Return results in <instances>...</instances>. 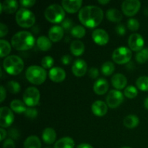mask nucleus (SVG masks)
Instances as JSON below:
<instances>
[{"label": "nucleus", "instance_id": "obj_1", "mask_svg": "<svg viewBox=\"0 0 148 148\" xmlns=\"http://www.w3.org/2000/svg\"><path fill=\"white\" fill-rule=\"evenodd\" d=\"M78 17L82 25L93 28L101 23L103 19V12L95 5L85 6L79 10Z\"/></svg>", "mask_w": 148, "mask_h": 148}, {"label": "nucleus", "instance_id": "obj_2", "mask_svg": "<svg viewBox=\"0 0 148 148\" xmlns=\"http://www.w3.org/2000/svg\"><path fill=\"white\" fill-rule=\"evenodd\" d=\"M12 46L18 51H27L32 49L35 44V38L28 31H20L12 38Z\"/></svg>", "mask_w": 148, "mask_h": 148}, {"label": "nucleus", "instance_id": "obj_3", "mask_svg": "<svg viewBox=\"0 0 148 148\" xmlns=\"http://www.w3.org/2000/svg\"><path fill=\"white\" fill-rule=\"evenodd\" d=\"M3 66L6 72L11 75H17L24 69L23 60L16 55L8 56L3 62Z\"/></svg>", "mask_w": 148, "mask_h": 148}, {"label": "nucleus", "instance_id": "obj_4", "mask_svg": "<svg viewBox=\"0 0 148 148\" xmlns=\"http://www.w3.org/2000/svg\"><path fill=\"white\" fill-rule=\"evenodd\" d=\"M25 76L27 80L33 85H41L45 82L47 73L44 68L36 65L29 66L25 72Z\"/></svg>", "mask_w": 148, "mask_h": 148}, {"label": "nucleus", "instance_id": "obj_5", "mask_svg": "<svg viewBox=\"0 0 148 148\" xmlns=\"http://www.w3.org/2000/svg\"><path fill=\"white\" fill-rule=\"evenodd\" d=\"M46 20L51 23H59L64 20L65 12L62 6L58 4L49 5L44 12Z\"/></svg>", "mask_w": 148, "mask_h": 148}, {"label": "nucleus", "instance_id": "obj_6", "mask_svg": "<svg viewBox=\"0 0 148 148\" xmlns=\"http://www.w3.org/2000/svg\"><path fill=\"white\" fill-rule=\"evenodd\" d=\"M16 23L22 27H30L36 23V16L30 10L21 8L16 12Z\"/></svg>", "mask_w": 148, "mask_h": 148}, {"label": "nucleus", "instance_id": "obj_7", "mask_svg": "<svg viewBox=\"0 0 148 148\" xmlns=\"http://www.w3.org/2000/svg\"><path fill=\"white\" fill-rule=\"evenodd\" d=\"M132 56V51L124 46L117 48L112 53L113 60L118 64H124L128 63L131 60Z\"/></svg>", "mask_w": 148, "mask_h": 148}, {"label": "nucleus", "instance_id": "obj_8", "mask_svg": "<svg viewBox=\"0 0 148 148\" xmlns=\"http://www.w3.org/2000/svg\"><path fill=\"white\" fill-rule=\"evenodd\" d=\"M40 92L35 87H29L23 93V101L29 107H33L37 105L40 101Z\"/></svg>", "mask_w": 148, "mask_h": 148}, {"label": "nucleus", "instance_id": "obj_9", "mask_svg": "<svg viewBox=\"0 0 148 148\" xmlns=\"http://www.w3.org/2000/svg\"><path fill=\"white\" fill-rule=\"evenodd\" d=\"M141 7V3L138 0H126L121 4V10L125 15L132 17L137 14Z\"/></svg>", "mask_w": 148, "mask_h": 148}, {"label": "nucleus", "instance_id": "obj_10", "mask_svg": "<svg viewBox=\"0 0 148 148\" xmlns=\"http://www.w3.org/2000/svg\"><path fill=\"white\" fill-rule=\"evenodd\" d=\"M124 101V95L117 90H111L106 97L107 106L111 108H116L119 106Z\"/></svg>", "mask_w": 148, "mask_h": 148}, {"label": "nucleus", "instance_id": "obj_11", "mask_svg": "<svg viewBox=\"0 0 148 148\" xmlns=\"http://www.w3.org/2000/svg\"><path fill=\"white\" fill-rule=\"evenodd\" d=\"M14 116L11 108L1 107L0 108V126L1 128L10 127L14 121Z\"/></svg>", "mask_w": 148, "mask_h": 148}, {"label": "nucleus", "instance_id": "obj_12", "mask_svg": "<svg viewBox=\"0 0 148 148\" xmlns=\"http://www.w3.org/2000/svg\"><path fill=\"white\" fill-rule=\"evenodd\" d=\"M128 44L131 50L139 52L143 50L144 47V38L139 33H134V34H132L129 38Z\"/></svg>", "mask_w": 148, "mask_h": 148}, {"label": "nucleus", "instance_id": "obj_13", "mask_svg": "<svg viewBox=\"0 0 148 148\" xmlns=\"http://www.w3.org/2000/svg\"><path fill=\"white\" fill-rule=\"evenodd\" d=\"M92 40L99 46H104L107 44L109 40V36L106 30L103 29H95L92 33Z\"/></svg>", "mask_w": 148, "mask_h": 148}, {"label": "nucleus", "instance_id": "obj_14", "mask_svg": "<svg viewBox=\"0 0 148 148\" xmlns=\"http://www.w3.org/2000/svg\"><path fill=\"white\" fill-rule=\"evenodd\" d=\"M88 69V65L83 59H78L74 62L72 67V73L76 77H80L86 74Z\"/></svg>", "mask_w": 148, "mask_h": 148}, {"label": "nucleus", "instance_id": "obj_15", "mask_svg": "<svg viewBox=\"0 0 148 148\" xmlns=\"http://www.w3.org/2000/svg\"><path fill=\"white\" fill-rule=\"evenodd\" d=\"M82 4V0H64L62 1V6L64 10L68 13H75L79 11Z\"/></svg>", "mask_w": 148, "mask_h": 148}, {"label": "nucleus", "instance_id": "obj_16", "mask_svg": "<svg viewBox=\"0 0 148 148\" xmlns=\"http://www.w3.org/2000/svg\"><path fill=\"white\" fill-rule=\"evenodd\" d=\"M91 110L94 115L97 116H103L108 111V106L102 101H96L92 103Z\"/></svg>", "mask_w": 148, "mask_h": 148}, {"label": "nucleus", "instance_id": "obj_17", "mask_svg": "<svg viewBox=\"0 0 148 148\" xmlns=\"http://www.w3.org/2000/svg\"><path fill=\"white\" fill-rule=\"evenodd\" d=\"M49 77L54 82H62L66 78V72L61 67H53L49 71Z\"/></svg>", "mask_w": 148, "mask_h": 148}, {"label": "nucleus", "instance_id": "obj_18", "mask_svg": "<svg viewBox=\"0 0 148 148\" xmlns=\"http://www.w3.org/2000/svg\"><path fill=\"white\" fill-rule=\"evenodd\" d=\"M111 83L117 90H119L127 86V79L122 74H116L111 78Z\"/></svg>", "mask_w": 148, "mask_h": 148}, {"label": "nucleus", "instance_id": "obj_19", "mask_svg": "<svg viewBox=\"0 0 148 148\" xmlns=\"http://www.w3.org/2000/svg\"><path fill=\"white\" fill-rule=\"evenodd\" d=\"M108 81L103 78H100L94 83L93 90L97 95H102L106 93L108 90Z\"/></svg>", "mask_w": 148, "mask_h": 148}, {"label": "nucleus", "instance_id": "obj_20", "mask_svg": "<svg viewBox=\"0 0 148 148\" xmlns=\"http://www.w3.org/2000/svg\"><path fill=\"white\" fill-rule=\"evenodd\" d=\"M49 39L52 42H59L64 37V29L61 26H52L49 31Z\"/></svg>", "mask_w": 148, "mask_h": 148}, {"label": "nucleus", "instance_id": "obj_21", "mask_svg": "<svg viewBox=\"0 0 148 148\" xmlns=\"http://www.w3.org/2000/svg\"><path fill=\"white\" fill-rule=\"evenodd\" d=\"M1 12H4L7 14H12L18 8V2L14 0H6L0 4Z\"/></svg>", "mask_w": 148, "mask_h": 148}, {"label": "nucleus", "instance_id": "obj_22", "mask_svg": "<svg viewBox=\"0 0 148 148\" xmlns=\"http://www.w3.org/2000/svg\"><path fill=\"white\" fill-rule=\"evenodd\" d=\"M42 139L46 144H53L56 139V132L53 129L51 128V127L46 128L42 133Z\"/></svg>", "mask_w": 148, "mask_h": 148}, {"label": "nucleus", "instance_id": "obj_23", "mask_svg": "<svg viewBox=\"0 0 148 148\" xmlns=\"http://www.w3.org/2000/svg\"><path fill=\"white\" fill-rule=\"evenodd\" d=\"M70 51L75 56H81L85 51V45L81 40H73L70 44Z\"/></svg>", "mask_w": 148, "mask_h": 148}, {"label": "nucleus", "instance_id": "obj_24", "mask_svg": "<svg viewBox=\"0 0 148 148\" xmlns=\"http://www.w3.org/2000/svg\"><path fill=\"white\" fill-rule=\"evenodd\" d=\"M53 148H75V141L71 137H63L55 143Z\"/></svg>", "mask_w": 148, "mask_h": 148}, {"label": "nucleus", "instance_id": "obj_25", "mask_svg": "<svg viewBox=\"0 0 148 148\" xmlns=\"http://www.w3.org/2000/svg\"><path fill=\"white\" fill-rule=\"evenodd\" d=\"M37 46L39 49L43 51H49L51 48V40L49 39V38H47L46 36H41L38 37V38L36 40Z\"/></svg>", "mask_w": 148, "mask_h": 148}, {"label": "nucleus", "instance_id": "obj_26", "mask_svg": "<svg viewBox=\"0 0 148 148\" xmlns=\"http://www.w3.org/2000/svg\"><path fill=\"white\" fill-rule=\"evenodd\" d=\"M106 17L108 20L114 23H119L123 18L122 14L116 9H110L106 12Z\"/></svg>", "mask_w": 148, "mask_h": 148}, {"label": "nucleus", "instance_id": "obj_27", "mask_svg": "<svg viewBox=\"0 0 148 148\" xmlns=\"http://www.w3.org/2000/svg\"><path fill=\"white\" fill-rule=\"evenodd\" d=\"M140 124V119L134 114H130L125 117L124 119V124L127 128L134 129Z\"/></svg>", "mask_w": 148, "mask_h": 148}, {"label": "nucleus", "instance_id": "obj_28", "mask_svg": "<svg viewBox=\"0 0 148 148\" xmlns=\"http://www.w3.org/2000/svg\"><path fill=\"white\" fill-rule=\"evenodd\" d=\"M24 148H41L40 139L36 136H30L25 140Z\"/></svg>", "mask_w": 148, "mask_h": 148}, {"label": "nucleus", "instance_id": "obj_29", "mask_svg": "<svg viewBox=\"0 0 148 148\" xmlns=\"http://www.w3.org/2000/svg\"><path fill=\"white\" fill-rule=\"evenodd\" d=\"M10 108H11L12 111L17 113V114L25 113L26 109H27L25 106V103H23V101H20V100H13L10 103Z\"/></svg>", "mask_w": 148, "mask_h": 148}, {"label": "nucleus", "instance_id": "obj_30", "mask_svg": "<svg viewBox=\"0 0 148 148\" xmlns=\"http://www.w3.org/2000/svg\"><path fill=\"white\" fill-rule=\"evenodd\" d=\"M11 51V45L7 40H0V56L1 58L7 56Z\"/></svg>", "mask_w": 148, "mask_h": 148}, {"label": "nucleus", "instance_id": "obj_31", "mask_svg": "<svg viewBox=\"0 0 148 148\" xmlns=\"http://www.w3.org/2000/svg\"><path fill=\"white\" fill-rule=\"evenodd\" d=\"M115 70V66L111 62H106L101 66V71L102 73L105 76H110L114 73Z\"/></svg>", "mask_w": 148, "mask_h": 148}, {"label": "nucleus", "instance_id": "obj_32", "mask_svg": "<svg viewBox=\"0 0 148 148\" xmlns=\"http://www.w3.org/2000/svg\"><path fill=\"white\" fill-rule=\"evenodd\" d=\"M86 30L83 26L81 25H76L75 27H73V28L71 30V34L73 37L77 38H83L85 36Z\"/></svg>", "mask_w": 148, "mask_h": 148}, {"label": "nucleus", "instance_id": "obj_33", "mask_svg": "<svg viewBox=\"0 0 148 148\" xmlns=\"http://www.w3.org/2000/svg\"><path fill=\"white\" fill-rule=\"evenodd\" d=\"M136 85L140 90L148 91V77H140L136 81Z\"/></svg>", "mask_w": 148, "mask_h": 148}, {"label": "nucleus", "instance_id": "obj_34", "mask_svg": "<svg viewBox=\"0 0 148 148\" xmlns=\"http://www.w3.org/2000/svg\"><path fill=\"white\" fill-rule=\"evenodd\" d=\"M136 60L138 63L144 64L148 62V48L143 49L136 54Z\"/></svg>", "mask_w": 148, "mask_h": 148}, {"label": "nucleus", "instance_id": "obj_35", "mask_svg": "<svg viewBox=\"0 0 148 148\" xmlns=\"http://www.w3.org/2000/svg\"><path fill=\"white\" fill-rule=\"evenodd\" d=\"M7 88L11 93L17 94L20 91V85L14 80H10L7 83Z\"/></svg>", "mask_w": 148, "mask_h": 148}, {"label": "nucleus", "instance_id": "obj_36", "mask_svg": "<svg viewBox=\"0 0 148 148\" xmlns=\"http://www.w3.org/2000/svg\"><path fill=\"white\" fill-rule=\"evenodd\" d=\"M124 95H125L127 98H130V99H132L134 98L138 94V91L137 89L134 86L132 85H130V86L127 87L124 90Z\"/></svg>", "mask_w": 148, "mask_h": 148}, {"label": "nucleus", "instance_id": "obj_37", "mask_svg": "<svg viewBox=\"0 0 148 148\" xmlns=\"http://www.w3.org/2000/svg\"><path fill=\"white\" fill-rule=\"evenodd\" d=\"M54 63V60L50 56H46L42 59L41 65L44 69H50L52 67Z\"/></svg>", "mask_w": 148, "mask_h": 148}, {"label": "nucleus", "instance_id": "obj_38", "mask_svg": "<svg viewBox=\"0 0 148 148\" xmlns=\"http://www.w3.org/2000/svg\"><path fill=\"white\" fill-rule=\"evenodd\" d=\"M127 27L131 31H137L140 28V23L134 18H130L127 22Z\"/></svg>", "mask_w": 148, "mask_h": 148}, {"label": "nucleus", "instance_id": "obj_39", "mask_svg": "<svg viewBox=\"0 0 148 148\" xmlns=\"http://www.w3.org/2000/svg\"><path fill=\"white\" fill-rule=\"evenodd\" d=\"M72 26H73V22L70 19H64L61 23V27L64 29V30H65L66 31H69V30L71 31L73 28Z\"/></svg>", "mask_w": 148, "mask_h": 148}, {"label": "nucleus", "instance_id": "obj_40", "mask_svg": "<svg viewBox=\"0 0 148 148\" xmlns=\"http://www.w3.org/2000/svg\"><path fill=\"white\" fill-rule=\"evenodd\" d=\"M24 114L26 117L30 119H36L38 116V113L37 109H36V108H28L26 109L25 112Z\"/></svg>", "mask_w": 148, "mask_h": 148}, {"label": "nucleus", "instance_id": "obj_41", "mask_svg": "<svg viewBox=\"0 0 148 148\" xmlns=\"http://www.w3.org/2000/svg\"><path fill=\"white\" fill-rule=\"evenodd\" d=\"M116 32L117 33V34L120 36H123L125 35L126 33V27L121 23H119L116 26Z\"/></svg>", "mask_w": 148, "mask_h": 148}, {"label": "nucleus", "instance_id": "obj_42", "mask_svg": "<svg viewBox=\"0 0 148 148\" xmlns=\"http://www.w3.org/2000/svg\"><path fill=\"white\" fill-rule=\"evenodd\" d=\"M3 148H15V145L12 139L9 138L4 140L3 143Z\"/></svg>", "mask_w": 148, "mask_h": 148}, {"label": "nucleus", "instance_id": "obj_43", "mask_svg": "<svg viewBox=\"0 0 148 148\" xmlns=\"http://www.w3.org/2000/svg\"><path fill=\"white\" fill-rule=\"evenodd\" d=\"M88 75H89L90 77L92 78V79H95V78L98 77V75H99L98 69L95 67L90 68L89 69V72H88Z\"/></svg>", "mask_w": 148, "mask_h": 148}, {"label": "nucleus", "instance_id": "obj_44", "mask_svg": "<svg viewBox=\"0 0 148 148\" xmlns=\"http://www.w3.org/2000/svg\"><path fill=\"white\" fill-rule=\"evenodd\" d=\"M20 3L24 7H31L36 4V1L35 0H21Z\"/></svg>", "mask_w": 148, "mask_h": 148}, {"label": "nucleus", "instance_id": "obj_45", "mask_svg": "<svg viewBox=\"0 0 148 148\" xmlns=\"http://www.w3.org/2000/svg\"><path fill=\"white\" fill-rule=\"evenodd\" d=\"M8 33V27L4 23H0V37L3 38Z\"/></svg>", "mask_w": 148, "mask_h": 148}, {"label": "nucleus", "instance_id": "obj_46", "mask_svg": "<svg viewBox=\"0 0 148 148\" xmlns=\"http://www.w3.org/2000/svg\"><path fill=\"white\" fill-rule=\"evenodd\" d=\"M9 135L12 139L18 140L19 137H20V133H19V132L16 129H10V131H9Z\"/></svg>", "mask_w": 148, "mask_h": 148}, {"label": "nucleus", "instance_id": "obj_47", "mask_svg": "<svg viewBox=\"0 0 148 148\" xmlns=\"http://www.w3.org/2000/svg\"><path fill=\"white\" fill-rule=\"evenodd\" d=\"M61 61H62V64L64 65H68L72 62V57L69 55H64V56H63L62 57Z\"/></svg>", "mask_w": 148, "mask_h": 148}, {"label": "nucleus", "instance_id": "obj_48", "mask_svg": "<svg viewBox=\"0 0 148 148\" xmlns=\"http://www.w3.org/2000/svg\"><path fill=\"white\" fill-rule=\"evenodd\" d=\"M6 98V90L4 86H1V98H0V102L2 103Z\"/></svg>", "mask_w": 148, "mask_h": 148}, {"label": "nucleus", "instance_id": "obj_49", "mask_svg": "<svg viewBox=\"0 0 148 148\" xmlns=\"http://www.w3.org/2000/svg\"><path fill=\"white\" fill-rule=\"evenodd\" d=\"M0 134H1V138H0V141H3L5 139L6 135H7V132L4 130L3 128L0 129Z\"/></svg>", "mask_w": 148, "mask_h": 148}, {"label": "nucleus", "instance_id": "obj_50", "mask_svg": "<svg viewBox=\"0 0 148 148\" xmlns=\"http://www.w3.org/2000/svg\"><path fill=\"white\" fill-rule=\"evenodd\" d=\"M77 148H93V147H92V146H91L90 144H88V143H82V144H79Z\"/></svg>", "mask_w": 148, "mask_h": 148}, {"label": "nucleus", "instance_id": "obj_51", "mask_svg": "<svg viewBox=\"0 0 148 148\" xmlns=\"http://www.w3.org/2000/svg\"><path fill=\"white\" fill-rule=\"evenodd\" d=\"M98 2L101 4H108V3H109L110 1L109 0H98Z\"/></svg>", "mask_w": 148, "mask_h": 148}, {"label": "nucleus", "instance_id": "obj_52", "mask_svg": "<svg viewBox=\"0 0 148 148\" xmlns=\"http://www.w3.org/2000/svg\"><path fill=\"white\" fill-rule=\"evenodd\" d=\"M144 105H145V108H146V109L148 110V97H147V98H146L145 101Z\"/></svg>", "mask_w": 148, "mask_h": 148}, {"label": "nucleus", "instance_id": "obj_53", "mask_svg": "<svg viewBox=\"0 0 148 148\" xmlns=\"http://www.w3.org/2000/svg\"><path fill=\"white\" fill-rule=\"evenodd\" d=\"M121 148H132V147H122Z\"/></svg>", "mask_w": 148, "mask_h": 148}, {"label": "nucleus", "instance_id": "obj_54", "mask_svg": "<svg viewBox=\"0 0 148 148\" xmlns=\"http://www.w3.org/2000/svg\"><path fill=\"white\" fill-rule=\"evenodd\" d=\"M46 148H51V147H46Z\"/></svg>", "mask_w": 148, "mask_h": 148}]
</instances>
